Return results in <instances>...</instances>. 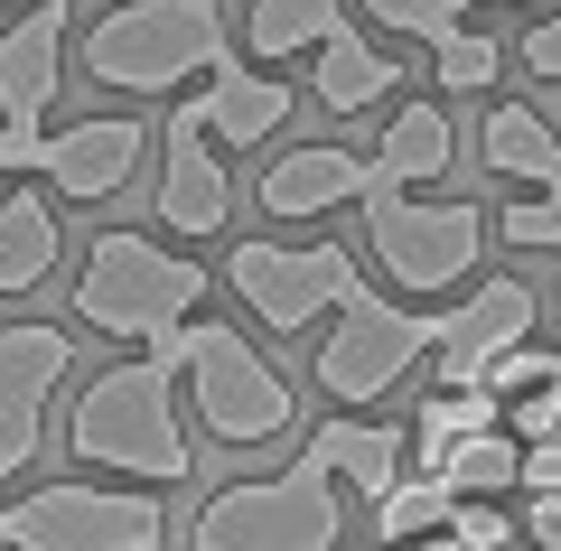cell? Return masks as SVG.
<instances>
[{
	"mask_svg": "<svg viewBox=\"0 0 561 551\" xmlns=\"http://www.w3.org/2000/svg\"><path fill=\"white\" fill-rule=\"evenodd\" d=\"M0 551H169V505L160 486H57L0 505Z\"/></svg>",
	"mask_w": 561,
	"mask_h": 551,
	"instance_id": "6",
	"label": "cell"
},
{
	"mask_svg": "<svg viewBox=\"0 0 561 551\" xmlns=\"http://www.w3.org/2000/svg\"><path fill=\"white\" fill-rule=\"evenodd\" d=\"M468 10H478V0H468ZM486 10H496V0H486Z\"/></svg>",
	"mask_w": 561,
	"mask_h": 551,
	"instance_id": "37",
	"label": "cell"
},
{
	"mask_svg": "<svg viewBox=\"0 0 561 551\" xmlns=\"http://www.w3.org/2000/svg\"><path fill=\"white\" fill-rule=\"evenodd\" d=\"M478 159H486V177L561 187V131L534 113V103H486V122H478Z\"/></svg>",
	"mask_w": 561,
	"mask_h": 551,
	"instance_id": "17",
	"label": "cell"
},
{
	"mask_svg": "<svg viewBox=\"0 0 561 551\" xmlns=\"http://www.w3.org/2000/svg\"><path fill=\"white\" fill-rule=\"evenodd\" d=\"M234 57L216 0H122L84 28V76L103 94H179L187 76H216Z\"/></svg>",
	"mask_w": 561,
	"mask_h": 551,
	"instance_id": "3",
	"label": "cell"
},
{
	"mask_svg": "<svg viewBox=\"0 0 561 551\" xmlns=\"http://www.w3.org/2000/svg\"><path fill=\"white\" fill-rule=\"evenodd\" d=\"M505 66V47L486 38V28H449L440 47H431V76H440V94H486Z\"/></svg>",
	"mask_w": 561,
	"mask_h": 551,
	"instance_id": "26",
	"label": "cell"
},
{
	"mask_svg": "<svg viewBox=\"0 0 561 551\" xmlns=\"http://www.w3.org/2000/svg\"><path fill=\"white\" fill-rule=\"evenodd\" d=\"M449 532H459L468 551H505V542H524V524H515V514H496L486 495H459V505H449Z\"/></svg>",
	"mask_w": 561,
	"mask_h": 551,
	"instance_id": "30",
	"label": "cell"
},
{
	"mask_svg": "<svg viewBox=\"0 0 561 551\" xmlns=\"http://www.w3.org/2000/svg\"><path fill=\"white\" fill-rule=\"evenodd\" d=\"M496 234H505V243H524V253H552V243H561V187H534V197H515V206L496 216Z\"/></svg>",
	"mask_w": 561,
	"mask_h": 551,
	"instance_id": "28",
	"label": "cell"
},
{
	"mask_svg": "<svg viewBox=\"0 0 561 551\" xmlns=\"http://www.w3.org/2000/svg\"><path fill=\"white\" fill-rule=\"evenodd\" d=\"M449 505H459V495H449L431 468H421V477H393V486L375 495V542L393 551V542H412V532H440Z\"/></svg>",
	"mask_w": 561,
	"mask_h": 551,
	"instance_id": "25",
	"label": "cell"
},
{
	"mask_svg": "<svg viewBox=\"0 0 561 551\" xmlns=\"http://www.w3.org/2000/svg\"><path fill=\"white\" fill-rule=\"evenodd\" d=\"M440 336H449V309H393V299L356 290L337 309V336H319V393L328 402H383Z\"/></svg>",
	"mask_w": 561,
	"mask_h": 551,
	"instance_id": "8",
	"label": "cell"
},
{
	"mask_svg": "<svg viewBox=\"0 0 561 551\" xmlns=\"http://www.w3.org/2000/svg\"><path fill=\"white\" fill-rule=\"evenodd\" d=\"M524 542H534V551H561V495H524Z\"/></svg>",
	"mask_w": 561,
	"mask_h": 551,
	"instance_id": "34",
	"label": "cell"
},
{
	"mask_svg": "<svg viewBox=\"0 0 561 551\" xmlns=\"http://www.w3.org/2000/svg\"><path fill=\"white\" fill-rule=\"evenodd\" d=\"M346 486L319 449H300L280 477H234L187 514V551H337Z\"/></svg>",
	"mask_w": 561,
	"mask_h": 551,
	"instance_id": "2",
	"label": "cell"
},
{
	"mask_svg": "<svg viewBox=\"0 0 561 551\" xmlns=\"http://www.w3.org/2000/svg\"><path fill=\"white\" fill-rule=\"evenodd\" d=\"M393 551H468V542H459V532L440 524V532H412V542H393Z\"/></svg>",
	"mask_w": 561,
	"mask_h": 551,
	"instance_id": "35",
	"label": "cell"
},
{
	"mask_svg": "<svg viewBox=\"0 0 561 551\" xmlns=\"http://www.w3.org/2000/svg\"><path fill=\"white\" fill-rule=\"evenodd\" d=\"M505 551H534V542H505Z\"/></svg>",
	"mask_w": 561,
	"mask_h": 551,
	"instance_id": "36",
	"label": "cell"
},
{
	"mask_svg": "<svg viewBox=\"0 0 561 551\" xmlns=\"http://www.w3.org/2000/svg\"><path fill=\"white\" fill-rule=\"evenodd\" d=\"M76 375V328L47 318H0V486L20 468H38L47 449V402Z\"/></svg>",
	"mask_w": 561,
	"mask_h": 551,
	"instance_id": "10",
	"label": "cell"
},
{
	"mask_svg": "<svg viewBox=\"0 0 561 551\" xmlns=\"http://www.w3.org/2000/svg\"><path fill=\"white\" fill-rule=\"evenodd\" d=\"M524 336H534V290L524 280H486V290H468L449 309V336L431 346V365H440V383H486V365L505 346H524Z\"/></svg>",
	"mask_w": 561,
	"mask_h": 551,
	"instance_id": "14",
	"label": "cell"
},
{
	"mask_svg": "<svg viewBox=\"0 0 561 551\" xmlns=\"http://www.w3.org/2000/svg\"><path fill=\"white\" fill-rule=\"evenodd\" d=\"M47 272H57V206L20 187V197H0V299L38 290Z\"/></svg>",
	"mask_w": 561,
	"mask_h": 551,
	"instance_id": "21",
	"label": "cell"
},
{
	"mask_svg": "<svg viewBox=\"0 0 561 551\" xmlns=\"http://www.w3.org/2000/svg\"><path fill=\"white\" fill-rule=\"evenodd\" d=\"M365 253H375L412 299L459 290L486 262V206H468V197L431 206V197H412V187H365Z\"/></svg>",
	"mask_w": 561,
	"mask_h": 551,
	"instance_id": "7",
	"label": "cell"
},
{
	"mask_svg": "<svg viewBox=\"0 0 561 551\" xmlns=\"http://www.w3.org/2000/svg\"><path fill=\"white\" fill-rule=\"evenodd\" d=\"M449 159H459L449 113L440 103H402L375 140V187H431V177H449Z\"/></svg>",
	"mask_w": 561,
	"mask_h": 551,
	"instance_id": "18",
	"label": "cell"
},
{
	"mask_svg": "<svg viewBox=\"0 0 561 551\" xmlns=\"http://www.w3.org/2000/svg\"><path fill=\"white\" fill-rule=\"evenodd\" d=\"M66 449H76L84 468L140 477V486H187L197 458H187V431H179V355L150 336L131 365L84 375L76 412H66Z\"/></svg>",
	"mask_w": 561,
	"mask_h": 551,
	"instance_id": "1",
	"label": "cell"
},
{
	"mask_svg": "<svg viewBox=\"0 0 561 551\" xmlns=\"http://www.w3.org/2000/svg\"><path fill=\"white\" fill-rule=\"evenodd\" d=\"M187 113H197L216 140H234V150H262V140H272L280 122L300 113V94H290L280 76H262V66H234V57H225L216 76H206V94L187 103Z\"/></svg>",
	"mask_w": 561,
	"mask_h": 551,
	"instance_id": "16",
	"label": "cell"
},
{
	"mask_svg": "<svg viewBox=\"0 0 561 551\" xmlns=\"http://www.w3.org/2000/svg\"><path fill=\"white\" fill-rule=\"evenodd\" d=\"M140 150H150V131H140L131 113L66 122V131H47V150H38V177L57 187V197H76V206H103V197H122V187H131Z\"/></svg>",
	"mask_w": 561,
	"mask_h": 551,
	"instance_id": "11",
	"label": "cell"
},
{
	"mask_svg": "<svg viewBox=\"0 0 561 551\" xmlns=\"http://www.w3.org/2000/svg\"><path fill=\"white\" fill-rule=\"evenodd\" d=\"M524 66H534L542 84H561V20H534V28H524Z\"/></svg>",
	"mask_w": 561,
	"mask_h": 551,
	"instance_id": "33",
	"label": "cell"
},
{
	"mask_svg": "<svg viewBox=\"0 0 561 551\" xmlns=\"http://www.w3.org/2000/svg\"><path fill=\"white\" fill-rule=\"evenodd\" d=\"M225 216H234V177H225V159H216V131L179 103V113H169V150H160V225L216 234Z\"/></svg>",
	"mask_w": 561,
	"mask_h": 551,
	"instance_id": "13",
	"label": "cell"
},
{
	"mask_svg": "<svg viewBox=\"0 0 561 551\" xmlns=\"http://www.w3.org/2000/svg\"><path fill=\"white\" fill-rule=\"evenodd\" d=\"M365 20L402 28V38H421V47H440L449 28H468V0H365Z\"/></svg>",
	"mask_w": 561,
	"mask_h": 551,
	"instance_id": "27",
	"label": "cell"
},
{
	"mask_svg": "<svg viewBox=\"0 0 561 551\" xmlns=\"http://www.w3.org/2000/svg\"><path fill=\"white\" fill-rule=\"evenodd\" d=\"M309 449H319L328 468H337V486L365 495V505L402 477V431H393V421H319V431H309Z\"/></svg>",
	"mask_w": 561,
	"mask_h": 551,
	"instance_id": "20",
	"label": "cell"
},
{
	"mask_svg": "<svg viewBox=\"0 0 561 551\" xmlns=\"http://www.w3.org/2000/svg\"><path fill=\"white\" fill-rule=\"evenodd\" d=\"M0 10H10V0H0Z\"/></svg>",
	"mask_w": 561,
	"mask_h": 551,
	"instance_id": "38",
	"label": "cell"
},
{
	"mask_svg": "<svg viewBox=\"0 0 561 551\" xmlns=\"http://www.w3.org/2000/svg\"><path fill=\"white\" fill-rule=\"evenodd\" d=\"M515 495H561V439H524V486Z\"/></svg>",
	"mask_w": 561,
	"mask_h": 551,
	"instance_id": "32",
	"label": "cell"
},
{
	"mask_svg": "<svg viewBox=\"0 0 561 551\" xmlns=\"http://www.w3.org/2000/svg\"><path fill=\"white\" fill-rule=\"evenodd\" d=\"M197 299H206V272L187 253H169V243L131 234V225H113V234L84 243V272H76V318L84 328L150 346V336H160L169 318H187Z\"/></svg>",
	"mask_w": 561,
	"mask_h": 551,
	"instance_id": "5",
	"label": "cell"
},
{
	"mask_svg": "<svg viewBox=\"0 0 561 551\" xmlns=\"http://www.w3.org/2000/svg\"><path fill=\"white\" fill-rule=\"evenodd\" d=\"M505 431H515V439H561V375L505 402Z\"/></svg>",
	"mask_w": 561,
	"mask_h": 551,
	"instance_id": "31",
	"label": "cell"
},
{
	"mask_svg": "<svg viewBox=\"0 0 561 551\" xmlns=\"http://www.w3.org/2000/svg\"><path fill=\"white\" fill-rule=\"evenodd\" d=\"M431 477H440L449 495H515L524 486V439L505 431H468V439H449L440 458H431Z\"/></svg>",
	"mask_w": 561,
	"mask_h": 551,
	"instance_id": "22",
	"label": "cell"
},
{
	"mask_svg": "<svg viewBox=\"0 0 561 551\" xmlns=\"http://www.w3.org/2000/svg\"><path fill=\"white\" fill-rule=\"evenodd\" d=\"M365 187H375V159L365 150H337V140H300V150H280L272 169H262V216L300 225V216H337V206H356Z\"/></svg>",
	"mask_w": 561,
	"mask_h": 551,
	"instance_id": "12",
	"label": "cell"
},
{
	"mask_svg": "<svg viewBox=\"0 0 561 551\" xmlns=\"http://www.w3.org/2000/svg\"><path fill=\"white\" fill-rule=\"evenodd\" d=\"M552 375H561V355H542L534 336H524V346H505L496 365H486V393H496V402H515V393H534V383H552Z\"/></svg>",
	"mask_w": 561,
	"mask_h": 551,
	"instance_id": "29",
	"label": "cell"
},
{
	"mask_svg": "<svg viewBox=\"0 0 561 551\" xmlns=\"http://www.w3.org/2000/svg\"><path fill=\"white\" fill-rule=\"evenodd\" d=\"M505 421V402L486 393V383H440L431 402H412V449H421V468L449 449V439H468V431H496Z\"/></svg>",
	"mask_w": 561,
	"mask_h": 551,
	"instance_id": "24",
	"label": "cell"
},
{
	"mask_svg": "<svg viewBox=\"0 0 561 551\" xmlns=\"http://www.w3.org/2000/svg\"><path fill=\"white\" fill-rule=\"evenodd\" d=\"M160 346L179 355L187 375V402H197V421L225 439V449H262V439H290L300 431V402H290V383L262 365V346L243 328H225V318H169Z\"/></svg>",
	"mask_w": 561,
	"mask_h": 551,
	"instance_id": "4",
	"label": "cell"
},
{
	"mask_svg": "<svg viewBox=\"0 0 561 551\" xmlns=\"http://www.w3.org/2000/svg\"><path fill=\"white\" fill-rule=\"evenodd\" d=\"M375 551H383V542H375Z\"/></svg>",
	"mask_w": 561,
	"mask_h": 551,
	"instance_id": "39",
	"label": "cell"
},
{
	"mask_svg": "<svg viewBox=\"0 0 561 551\" xmlns=\"http://www.w3.org/2000/svg\"><path fill=\"white\" fill-rule=\"evenodd\" d=\"M225 290H234L272 336H300V328H319L328 309H346L365 280H356V253H337V243H262L253 234V243L225 253Z\"/></svg>",
	"mask_w": 561,
	"mask_h": 551,
	"instance_id": "9",
	"label": "cell"
},
{
	"mask_svg": "<svg viewBox=\"0 0 561 551\" xmlns=\"http://www.w3.org/2000/svg\"><path fill=\"white\" fill-rule=\"evenodd\" d=\"M66 28H76L66 0H38L28 20L0 28V122H47V103L66 84Z\"/></svg>",
	"mask_w": 561,
	"mask_h": 551,
	"instance_id": "15",
	"label": "cell"
},
{
	"mask_svg": "<svg viewBox=\"0 0 561 551\" xmlns=\"http://www.w3.org/2000/svg\"><path fill=\"white\" fill-rule=\"evenodd\" d=\"M328 28H346V10L337 0H253V10H243V38H253V57L272 66V57H319V38Z\"/></svg>",
	"mask_w": 561,
	"mask_h": 551,
	"instance_id": "23",
	"label": "cell"
},
{
	"mask_svg": "<svg viewBox=\"0 0 561 551\" xmlns=\"http://www.w3.org/2000/svg\"><path fill=\"white\" fill-rule=\"evenodd\" d=\"M393 84H402V66L383 57V47H365L356 28H328V38H319V76H309V94H319L328 113H375Z\"/></svg>",
	"mask_w": 561,
	"mask_h": 551,
	"instance_id": "19",
	"label": "cell"
}]
</instances>
